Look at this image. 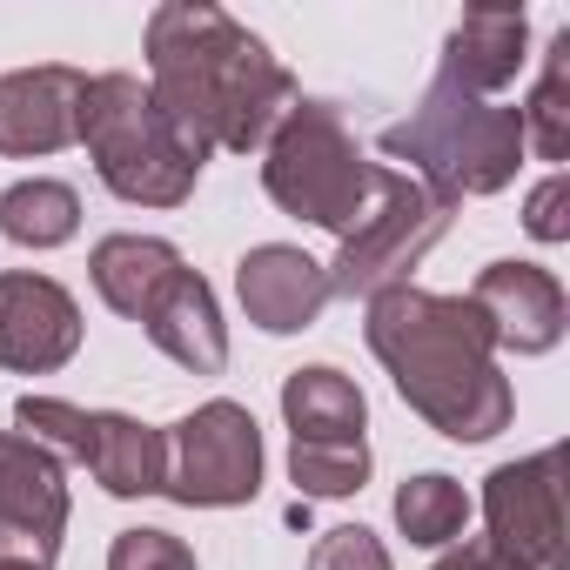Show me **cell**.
<instances>
[{"instance_id": "6da1fadb", "label": "cell", "mask_w": 570, "mask_h": 570, "mask_svg": "<svg viewBox=\"0 0 570 570\" xmlns=\"http://www.w3.org/2000/svg\"><path fill=\"white\" fill-rule=\"evenodd\" d=\"M148 95L181 128V141L208 161L215 148H262L296 115V81L242 21L202 0H175L148 21Z\"/></svg>"}, {"instance_id": "7a4b0ae2", "label": "cell", "mask_w": 570, "mask_h": 570, "mask_svg": "<svg viewBox=\"0 0 570 570\" xmlns=\"http://www.w3.org/2000/svg\"><path fill=\"white\" fill-rule=\"evenodd\" d=\"M370 350L390 363L403 403L456 443L497 436L517 410L510 383L497 376L490 323L470 296H430L396 282V289L370 296Z\"/></svg>"}, {"instance_id": "3957f363", "label": "cell", "mask_w": 570, "mask_h": 570, "mask_svg": "<svg viewBox=\"0 0 570 570\" xmlns=\"http://www.w3.org/2000/svg\"><path fill=\"white\" fill-rule=\"evenodd\" d=\"M383 148L396 161H410L423 188H436L443 202H463V195H497L517 175L523 121H517V108H497V101L436 75L423 108L410 121H396L383 135Z\"/></svg>"}, {"instance_id": "277c9868", "label": "cell", "mask_w": 570, "mask_h": 570, "mask_svg": "<svg viewBox=\"0 0 570 570\" xmlns=\"http://www.w3.org/2000/svg\"><path fill=\"white\" fill-rule=\"evenodd\" d=\"M95 155V175L121 195V202H148V208H175L188 202L202 155L181 141V128L155 108V95L135 75H95L81 95V135Z\"/></svg>"}, {"instance_id": "5b68a950", "label": "cell", "mask_w": 570, "mask_h": 570, "mask_svg": "<svg viewBox=\"0 0 570 570\" xmlns=\"http://www.w3.org/2000/svg\"><path fill=\"white\" fill-rule=\"evenodd\" d=\"M262 181L289 215H303L316 228H336V235H350L370 215V195H376V168L350 141L336 108H323V101H296V115L268 135Z\"/></svg>"}, {"instance_id": "8992f818", "label": "cell", "mask_w": 570, "mask_h": 570, "mask_svg": "<svg viewBox=\"0 0 570 570\" xmlns=\"http://www.w3.org/2000/svg\"><path fill=\"white\" fill-rule=\"evenodd\" d=\"M450 208L436 188H423L416 175H396V168H376V195H370V215L343 235V255L330 268V296H383L396 282L443 242L450 228Z\"/></svg>"}, {"instance_id": "52a82bcc", "label": "cell", "mask_w": 570, "mask_h": 570, "mask_svg": "<svg viewBox=\"0 0 570 570\" xmlns=\"http://www.w3.org/2000/svg\"><path fill=\"white\" fill-rule=\"evenodd\" d=\"M175 503H248L262 490V430L242 403H202L195 416H181L168 430V483Z\"/></svg>"}, {"instance_id": "ba28073f", "label": "cell", "mask_w": 570, "mask_h": 570, "mask_svg": "<svg viewBox=\"0 0 570 570\" xmlns=\"http://www.w3.org/2000/svg\"><path fill=\"white\" fill-rule=\"evenodd\" d=\"M563 456L537 450L523 463H503L483 490V517H490V550L510 557L517 570H557V543H563V483H557Z\"/></svg>"}, {"instance_id": "9c48e42d", "label": "cell", "mask_w": 570, "mask_h": 570, "mask_svg": "<svg viewBox=\"0 0 570 570\" xmlns=\"http://www.w3.org/2000/svg\"><path fill=\"white\" fill-rule=\"evenodd\" d=\"M61 523H68L61 463L28 436H0V557L48 570L61 550Z\"/></svg>"}, {"instance_id": "30bf717a", "label": "cell", "mask_w": 570, "mask_h": 570, "mask_svg": "<svg viewBox=\"0 0 570 570\" xmlns=\"http://www.w3.org/2000/svg\"><path fill=\"white\" fill-rule=\"evenodd\" d=\"M81 350V309L55 275H0V370L48 376Z\"/></svg>"}, {"instance_id": "8fae6325", "label": "cell", "mask_w": 570, "mask_h": 570, "mask_svg": "<svg viewBox=\"0 0 570 570\" xmlns=\"http://www.w3.org/2000/svg\"><path fill=\"white\" fill-rule=\"evenodd\" d=\"M470 303H476V316L490 323V343H497V350L543 356V350H557V336H563V289H557V275L537 268V262H490V268L476 275Z\"/></svg>"}, {"instance_id": "7c38bea8", "label": "cell", "mask_w": 570, "mask_h": 570, "mask_svg": "<svg viewBox=\"0 0 570 570\" xmlns=\"http://www.w3.org/2000/svg\"><path fill=\"white\" fill-rule=\"evenodd\" d=\"M235 289H242V309H248L255 330L296 336V330H309V323L323 316V303H330V268L309 262V255L289 248V242H262V248L242 255Z\"/></svg>"}, {"instance_id": "4fadbf2b", "label": "cell", "mask_w": 570, "mask_h": 570, "mask_svg": "<svg viewBox=\"0 0 570 570\" xmlns=\"http://www.w3.org/2000/svg\"><path fill=\"white\" fill-rule=\"evenodd\" d=\"M88 75L75 68H21L0 75V155H55L81 135Z\"/></svg>"}, {"instance_id": "5bb4252c", "label": "cell", "mask_w": 570, "mask_h": 570, "mask_svg": "<svg viewBox=\"0 0 570 570\" xmlns=\"http://www.w3.org/2000/svg\"><path fill=\"white\" fill-rule=\"evenodd\" d=\"M141 330H148V343H155L168 363H181V370H195V376H222V370H228V330H222V316H215V289H208L195 268H175L161 289L148 296Z\"/></svg>"}, {"instance_id": "9a60e30c", "label": "cell", "mask_w": 570, "mask_h": 570, "mask_svg": "<svg viewBox=\"0 0 570 570\" xmlns=\"http://www.w3.org/2000/svg\"><path fill=\"white\" fill-rule=\"evenodd\" d=\"M523 8H470L450 35V61H443V81L470 88V95H497L517 81L523 68Z\"/></svg>"}, {"instance_id": "2e32d148", "label": "cell", "mask_w": 570, "mask_h": 570, "mask_svg": "<svg viewBox=\"0 0 570 570\" xmlns=\"http://www.w3.org/2000/svg\"><path fill=\"white\" fill-rule=\"evenodd\" d=\"M88 470L108 497H155L168 483V436L121 416V410H95V443H88Z\"/></svg>"}, {"instance_id": "e0dca14e", "label": "cell", "mask_w": 570, "mask_h": 570, "mask_svg": "<svg viewBox=\"0 0 570 570\" xmlns=\"http://www.w3.org/2000/svg\"><path fill=\"white\" fill-rule=\"evenodd\" d=\"M282 416L296 443H363V390L343 370H296L282 383Z\"/></svg>"}, {"instance_id": "ac0fdd59", "label": "cell", "mask_w": 570, "mask_h": 570, "mask_svg": "<svg viewBox=\"0 0 570 570\" xmlns=\"http://www.w3.org/2000/svg\"><path fill=\"white\" fill-rule=\"evenodd\" d=\"M95 289H101V303L115 309V316H135L141 323V309H148V296L161 289V282L181 268V255L168 248V242H155V235H108L101 248H95Z\"/></svg>"}, {"instance_id": "d6986e66", "label": "cell", "mask_w": 570, "mask_h": 570, "mask_svg": "<svg viewBox=\"0 0 570 570\" xmlns=\"http://www.w3.org/2000/svg\"><path fill=\"white\" fill-rule=\"evenodd\" d=\"M75 228H81V195L68 181L35 175L0 195V235L21 248H61V242H75Z\"/></svg>"}, {"instance_id": "ffe728a7", "label": "cell", "mask_w": 570, "mask_h": 570, "mask_svg": "<svg viewBox=\"0 0 570 570\" xmlns=\"http://www.w3.org/2000/svg\"><path fill=\"white\" fill-rule=\"evenodd\" d=\"M517 121H523V148H537L543 161H563L570 155V35L550 41L543 81H537L530 108H517Z\"/></svg>"}, {"instance_id": "44dd1931", "label": "cell", "mask_w": 570, "mask_h": 570, "mask_svg": "<svg viewBox=\"0 0 570 570\" xmlns=\"http://www.w3.org/2000/svg\"><path fill=\"white\" fill-rule=\"evenodd\" d=\"M396 523H403L410 543H430V550L436 543H456L463 523H470V497L450 476H410L396 490Z\"/></svg>"}, {"instance_id": "7402d4cb", "label": "cell", "mask_w": 570, "mask_h": 570, "mask_svg": "<svg viewBox=\"0 0 570 570\" xmlns=\"http://www.w3.org/2000/svg\"><path fill=\"white\" fill-rule=\"evenodd\" d=\"M14 423L35 450H48L55 463H88V443H95V416L75 410V403H55V396H21L14 403Z\"/></svg>"}, {"instance_id": "603a6c76", "label": "cell", "mask_w": 570, "mask_h": 570, "mask_svg": "<svg viewBox=\"0 0 570 570\" xmlns=\"http://www.w3.org/2000/svg\"><path fill=\"white\" fill-rule=\"evenodd\" d=\"M289 476L303 497H350L370 476V443H296Z\"/></svg>"}, {"instance_id": "cb8c5ba5", "label": "cell", "mask_w": 570, "mask_h": 570, "mask_svg": "<svg viewBox=\"0 0 570 570\" xmlns=\"http://www.w3.org/2000/svg\"><path fill=\"white\" fill-rule=\"evenodd\" d=\"M108 570H195V557L168 530H121L108 550Z\"/></svg>"}, {"instance_id": "d4e9b609", "label": "cell", "mask_w": 570, "mask_h": 570, "mask_svg": "<svg viewBox=\"0 0 570 570\" xmlns=\"http://www.w3.org/2000/svg\"><path fill=\"white\" fill-rule=\"evenodd\" d=\"M309 570H390V550L376 543V530L343 523V530H330V537L309 550Z\"/></svg>"}, {"instance_id": "484cf974", "label": "cell", "mask_w": 570, "mask_h": 570, "mask_svg": "<svg viewBox=\"0 0 570 570\" xmlns=\"http://www.w3.org/2000/svg\"><path fill=\"white\" fill-rule=\"evenodd\" d=\"M563 208H570V175L550 168V175L530 188V215H523V228H530L537 242H563V235H570V215H563Z\"/></svg>"}, {"instance_id": "4316f807", "label": "cell", "mask_w": 570, "mask_h": 570, "mask_svg": "<svg viewBox=\"0 0 570 570\" xmlns=\"http://www.w3.org/2000/svg\"><path fill=\"white\" fill-rule=\"evenodd\" d=\"M436 570H517V563H510V557H497L490 543H463V550H450Z\"/></svg>"}, {"instance_id": "83f0119b", "label": "cell", "mask_w": 570, "mask_h": 570, "mask_svg": "<svg viewBox=\"0 0 570 570\" xmlns=\"http://www.w3.org/2000/svg\"><path fill=\"white\" fill-rule=\"evenodd\" d=\"M0 570H41V563H21V557H0Z\"/></svg>"}]
</instances>
